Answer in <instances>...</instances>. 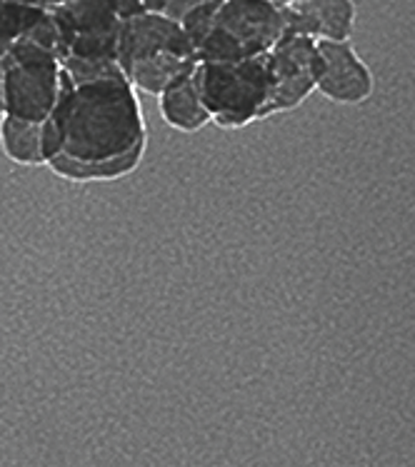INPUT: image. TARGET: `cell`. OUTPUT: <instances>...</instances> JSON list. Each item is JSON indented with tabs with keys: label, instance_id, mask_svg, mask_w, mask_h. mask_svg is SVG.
<instances>
[{
	"label": "cell",
	"instance_id": "obj_9",
	"mask_svg": "<svg viewBox=\"0 0 415 467\" xmlns=\"http://www.w3.org/2000/svg\"><path fill=\"white\" fill-rule=\"evenodd\" d=\"M356 16L353 0H293L283 8L285 33L316 40H350Z\"/></svg>",
	"mask_w": 415,
	"mask_h": 467
},
{
	"label": "cell",
	"instance_id": "obj_16",
	"mask_svg": "<svg viewBox=\"0 0 415 467\" xmlns=\"http://www.w3.org/2000/svg\"><path fill=\"white\" fill-rule=\"evenodd\" d=\"M18 3H28V5H38V8H50V5H58L66 0H18Z\"/></svg>",
	"mask_w": 415,
	"mask_h": 467
},
{
	"label": "cell",
	"instance_id": "obj_11",
	"mask_svg": "<svg viewBox=\"0 0 415 467\" xmlns=\"http://www.w3.org/2000/svg\"><path fill=\"white\" fill-rule=\"evenodd\" d=\"M145 153V145L136 148V150H130L128 155H120L116 161H103V162H80L73 161L68 155H56V158H50L46 161L50 171L60 175V178H66V181H78V182H88V181H118V178H123L128 172H133L140 165Z\"/></svg>",
	"mask_w": 415,
	"mask_h": 467
},
{
	"label": "cell",
	"instance_id": "obj_4",
	"mask_svg": "<svg viewBox=\"0 0 415 467\" xmlns=\"http://www.w3.org/2000/svg\"><path fill=\"white\" fill-rule=\"evenodd\" d=\"M285 36L283 8L271 0H223L198 46L201 63H233L268 53Z\"/></svg>",
	"mask_w": 415,
	"mask_h": 467
},
{
	"label": "cell",
	"instance_id": "obj_17",
	"mask_svg": "<svg viewBox=\"0 0 415 467\" xmlns=\"http://www.w3.org/2000/svg\"><path fill=\"white\" fill-rule=\"evenodd\" d=\"M0 115H3V57H0Z\"/></svg>",
	"mask_w": 415,
	"mask_h": 467
},
{
	"label": "cell",
	"instance_id": "obj_2",
	"mask_svg": "<svg viewBox=\"0 0 415 467\" xmlns=\"http://www.w3.org/2000/svg\"><path fill=\"white\" fill-rule=\"evenodd\" d=\"M198 50L178 20L143 10L128 18L118 43V66L145 93L161 96L173 80L195 70Z\"/></svg>",
	"mask_w": 415,
	"mask_h": 467
},
{
	"label": "cell",
	"instance_id": "obj_18",
	"mask_svg": "<svg viewBox=\"0 0 415 467\" xmlns=\"http://www.w3.org/2000/svg\"><path fill=\"white\" fill-rule=\"evenodd\" d=\"M271 3H275V5H278V8H285V5H290V3H293V0H271Z\"/></svg>",
	"mask_w": 415,
	"mask_h": 467
},
{
	"label": "cell",
	"instance_id": "obj_15",
	"mask_svg": "<svg viewBox=\"0 0 415 467\" xmlns=\"http://www.w3.org/2000/svg\"><path fill=\"white\" fill-rule=\"evenodd\" d=\"M165 5H168V0H143V8L150 13H163Z\"/></svg>",
	"mask_w": 415,
	"mask_h": 467
},
{
	"label": "cell",
	"instance_id": "obj_3",
	"mask_svg": "<svg viewBox=\"0 0 415 467\" xmlns=\"http://www.w3.org/2000/svg\"><path fill=\"white\" fill-rule=\"evenodd\" d=\"M198 88L211 120L235 130L268 118L273 100V76L268 53L245 60L198 63Z\"/></svg>",
	"mask_w": 415,
	"mask_h": 467
},
{
	"label": "cell",
	"instance_id": "obj_7",
	"mask_svg": "<svg viewBox=\"0 0 415 467\" xmlns=\"http://www.w3.org/2000/svg\"><path fill=\"white\" fill-rule=\"evenodd\" d=\"M273 76V100L268 108L271 115L296 110L306 98L318 90L320 53L318 40L298 33H285L283 38L268 50Z\"/></svg>",
	"mask_w": 415,
	"mask_h": 467
},
{
	"label": "cell",
	"instance_id": "obj_13",
	"mask_svg": "<svg viewBox=\"0 0 415 467\" xmlns=\"http://www.w3.org/2000/svg\"><path fill=\"white\" fill-rule=\"evenodd\" d=\"M46 8L18 3V0H0V57L5 56L13 43L26 38L33 26L43 18Z\"/></svg>",
	"mask_w": 415,
	"mask_h": 467
},
{
	"label": "cell",
	"instance_id": "obj_1",
	"mask_svg": "<svg viewBox=\"0 0 415 467\" xmlns=\"http://www.w3.org/2000/svg\"><path fill=\"white\" fill-rule=\"evenodd\" d=\"M140 145H145L143 110L126 73L76 86L63 67L58 100L40 123L43 158L63 153L80 162H103Z\"/></svg>",
	"mask_w": 415,
	"mask_h": 467
},
{
	"label": "cell",
	"instance_id": "obj_5",
	"mask_svg": "<svg viewBox=\"0 0 415 467\" xmlns=\"http://www.w3.org/2000/svg\"><path fill=\"white\" fill-rule=\"evenodd\" d=\"M60 57L38 43L20 38L3 56V115L43 123L60 90Z\"/></svg>",
	"mask_w": 415,
	"mask_h": 467
},
{
	"label": "cell",
	"instance_id": "obj_12",
	"mask_svg": "<svg viewBox=\"0 0 415 467\" xmlns=\"http://www.w3.org/2000/svg\"><path fill=\"white\" fill-rule=\"evenodd\" d=\"M0 145L10 161L20 165H40L46 162L43 148H40V123L20 120L3 115L0 120Z\"/></svg>",
	"mask_w": 415,
	"mask_h": 467
},
{
	"label": "cell",
	"instance_id": "obj_6",
	"mask_svg": "<svg viewBox=\"0 0 415 467\" xmlns=\"http://www.w3.org/2000/svg\"><path fill=\"white\" fill-rule=\"evenodd\" d=\"M48 10L58 26L63 60H118L126 18L113 0H66Z\"/></svg>",
	"mask_w": 415,
	"mask_h": 467
},
{
	"label": "cell",
	"instance_id": "obj_10",
	"mask_svg": "<svg viewBox=\"0 0 415 467\" xmlns=\"http://www.w3.org/2000/svg\"><path fill=\"white\" fill-rule=\"evenodd\" d=\"M158 105H161V115H163L165 123L175 128V130H181V133H195L203 125L213 123L211 113H208L203 98H201L195 70L185 73L183 78H178L165 88L163 93L158 96Z\"/></svg>",
	"mask_w": 415,
	"mask_h": 467
},
{
	"label": "cell",
	"instance_id": "obj_8",
	"mask_svg": "<svg viewBox=\"0 0 415 467\" xmlns=\"http://www.w3.org/2000/svg\"><path fill=\"white\" fill-rule=\"evenodd\" d=\"M320 78L318 90L340 105H360L373 96V73L358 56L350 40H318Z\"/></svg>",
	"mask_w": 415,
	"mask_h": 467
},
{
	"label": "cell",
	"instance_id": "obj_14",
	"mask_svg": "<svg viewBox=\"0 0 415 467\" xmlns=\"http://www.w3.org/2000/svg\"><path fill=\"white\" fill-rule=\"evenodd\" d=\"M208 3H215V0H168V5L163 8V16H168L171 20H178V23H183L185 16H191L193 10L203 8Z\"/></svg>",
	"mask_w": 415,
	"mask_h": 467
}]
</instances>
